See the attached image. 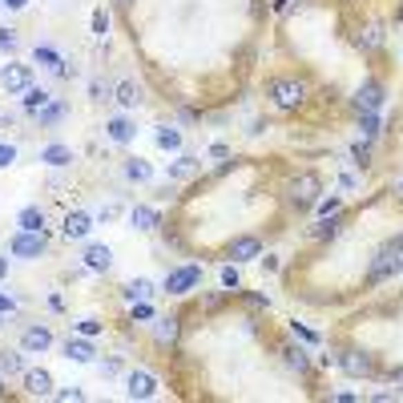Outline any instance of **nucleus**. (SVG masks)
<instances>
[{"instance_id":"f257e3e1","label":"nucleus","mask_w":403,"mask_h":403,"mask_svg":"<svg viewBox=\"0 0 403 403\" xmlns=\"http://www.w3.org/2000/svg\"><path fill=\"white\" fill-rule=\"evenodd\" d=\"M266 97H270L279 109H299V105H307V85H303L299 77H274V81L266 85Z\"/></svg>"},{"instance_id":"f03ea898","label":"nucleus","mask_w":403,"mask_h":403,"mask_svg":"<svg viewBox=\"0 0 403 403\" xmlns=\"http://www.w3.org/2000/svg\"><path fill=\"white\" fill-rule=\"evenodd\" d=\"M400 270H403V254L395 250V246H391V242H387V246H383L379 254L371 259V266H367V286H379V283H387V279H395Z\"/></svg>"},{"instance_id":"7ed1b4c3","label":"nucleus","mask_w":403,"mask_h":403,"mask_svg":"<svg viewBox=\"0 0 403 403\" xmlns=\"http://www.w3.org/2000/svg\"><path fill=\"white\" fill-rule=\"evenodd\" d=\"M45 234H32V230H17V234L8 238V254L21 262H37L41 254H45Z\"/></svg>"},{"instance_id":"20e7f679","label":"nucleus","mask_w":403,"mask_h":403,"mask_svg":"<svg viewBox=\"0 0 403 403\" xmlns=\"http://www.w3.org/2000/svg\"><path fill=\"white\" fill-rule=\"evenodd\" d=\"M290 206H299V210H307V206H315L319 202V194H323V182H319V174H299L294 182H290Z\"/></svg>"},{"instance_id":"39448f33","label":"nucleus","mask_w":403,"mask_h":403,"mask_svg":"<svg viewBox=\"0 0 403 403\" xmlns=\"http://www.w3.org/2000/svg\"><path fill=\"white\" fill-rule=\"evenodd\" d=\"M202 286V266L198 262H186V266H178V270H169L166 274V294H190V290H198Z\"/></svg>"},{"instance_id":"423d86ee","label":"nucleus","mask_w":403,"mask_h":403,"mask_svg":"<svg viewBox=\"0 0 403 403\" xmlns=\"http://www.w3.org/2000/svg\"><path fill=\"white\" fill-rule=\"evenodd\" d=\"M0 85H4L8 93H24V89L32 85V65H21V61L0 65Z\"/></svg>"},{"instance_id":"0eeeda50","label":"nucleus","mask_w":403,"mask_h":403,"mask_svg":"<svg viewBox=\"0 0 403 403\" xmlns=\"http://www.w3.org/2000/svg\"><path fill=\"white\" fill-rule=\"evenodd\" d=\"M125 395H129V400H153V395H158V375L145 371V367L129 371V379H125Z\"/></svg>"},{"instance_id":"6e6552de","label":"nucleus","mask_w":403,"mask_h":403,"mask_svg":"<svg viewBox=\"0 0 403 403\" xmlns=\"http://www.w3.org/2000/svg\"><path fill=\"white\" fill-rule=\"evenodd\" d=\"M335 363H339L351 379H363V375H371V371H375V359L367 355V351H355V347H351V351H343V355H335Z\"/></svg>"},{"instance_id":"1a4fd4ad","label":"nucleus","mask_w":403,"mask_h":403,"mask_svg":"<svg viewBox=\"0 0 403 403\" xmlns=\"http://www.w3.org/2000/svg\"><path fill=\"white\" fill-rule=\"evenodd\" d=\"M387 101V89H383L379 81H363L355 89V109L359 113H379V105Z\"/></svg>"},{"instance_id":"9d476101","label":"nucleus","mask_w":403,"mask_h":403,"mask_svg":"<svg viewBox=\"0 0 403 403\" xmlns=\"http://www.w3.org/2000/svg\"><path fill=\"white\" fill-rule=\"evenodd\" d=\"M226 254L230 262H254L262 259V242L254 234H242V238H230V246H226Z\"/></svg>"},{"instance_id":"9b49d317","label":"nucleus","mask_w":403,"mask_h":403,"mask_svg":"<svg viewBox=\"0 0 403 403\" xmlns=\"http://www.w3.org/2000/svg\"><path fill=\"white\" fill-rule=\"evenodd\" d=\"M32 61H37L41 69L57 73V77H69V61H65V57H61L53 45H37V48H32Z\"/></svg>"},{"instance_id":"f8f14e48","label":"nucleus","mask_w":403,"mask_h":403,"mask_svg":"<svg viewBox=\"0 0 403 403\" xmlns=\"http://www.w3.org/2000/svg\"><path fill=\"white\" fill-rule=\"evenodd\" d=\"M21 347L28 351V355H45L48 347H53V331L48 327H24V335H21Z\"/></svg>"},{"instance_id":"ddd939ff","label":"nucleus","mask_w":403,"mask_h":403,"mask_svg":"<svg viewBox=\"0 0 403 403\" xmlns=\"http://www.w3.org/2000/svg\"><path fill=\"white\" fill-rule=\"evenodd\" d=\"M24 391H28L32 400H45V395H53V375H48L45 367H41V371H24Z\"/></svg>"},{"instance_id":"4468645a","label":"nucleus","mask_w":403,"mask_h":403,"mask_svg":"<svg viewBox=\"0 0 403 403\" xmlns=\"http://www.w3.org/2000/svg\"><path fill=\"white\" fill-rule=\"evenodd\" d=\"M81 259H85V266H89V270L105 274V270L113 266V250H109V246H101V242H93V246H85V254H81Z\"/></svg>"},{"instance_id":"2eb2a0df","label":"nucleus","mask_w":403,"mask_h":403,"mask_svg":"<svg viewBox=\"0 0 403 403\" xmlns=\"http://www.w3.org/2000/svg\"><path fill=\"white\" fill-rule=\"evenodd\" d=\"M61 230H65V238H85L89 230H93V218L85 210H69L65 214V222H61Z\"/></svg>"},{"instance_id":"dca6fc26","label":"nucleus","mask_w":403,"mask_h":403,"mask_svg":"<svg viewBox=\"0 0 403 403\" xmlns=\"http://www.w3.org/2000/svg\"><path fill=\"white\" fill-rule=\"evenodd\" d=\"M45 226H48V218L41 206H24L21 214H17V230H32V234H45Z\"/></svg>"},{"instance_id":"f3484780","label":"nucleus","mask_w":403,"mask_h":403,"mask_svg":"<svg viewBox=\"0 0 403 403\" xmlns=\"http://www.w3.org/2000/svg\"><path fill=\"white\" fill-rule=\"evenodd\" d=\"M41 162H45V166H53V169H65V166H73L77 158H73L69 145L53 142V145H45V149H41Z\"/></svg>"},{"instance_id":"a211bd4d","label":"nucleus","mask_w":403,"mask_h":403,"mask_svg":"<svg viewBox=\"0 0 403 403\" xmlns=\"http://www.w3.org/2000/svg\"><path fill=\"white\" fill-rule=\"evenodd\" d=\"M105 133H109V142H118V145H129L133 138H138V125L129 118H113L109 125H105Z\"/></svg>"},{"instance_id":"6ab92c4d","label":"nucleus","mask_w":403,"mask_h":403,"mask_svg":"<svg viewBox=\"0 0 403 403\" xmlns=\"http://www.w3.org/2000/svg\"><path fill=\"white\" fill-rule=\"evenodd\" d=\"M65 359H73V363H93L97 351H93V343L81 335V339H65Z\"/></svg>"},{"instance_id":"aec40b11","label":"nucleus","mask_w":403,"mask_h":403,"mask_svg":"<svg viewBox=\"0 0 403 403\" xmlns=\"http://www.w3.org/2000/svg\"><path fill=\"white\" fill-rule=\"evenodd\" d=\"M65 113H69V105H65V101H57V97H53V101H48L45 109H37V113H32V118H37V125H41V129H48V125H57V121L65 118Z\"/></svg>"},{"instance_id":"412c9836","label":"nucleus","mask_w":403,"mask_h":403,"mask_svg":"<svg viewBox=\"0 0 403 403\" xmlns=\"http://www.w3.org/2000/svg\"><path fill=\"white\" fill-rule=\"evenodd\" d=\"M129 222H133L138 230H158V226H162V214L153 210V206H133V210H129Z\"/></svg>"},{"instance_id":"4be33fe9","label":"nucleus","mask_w":403,"mask_h":403,"mask_svg":"<svg viewBox=\"0 0 403 403\" xmlns=\"http://www.w3.org/2000/svg\"><path fill=\"white\" fill-rule=\"evenodd\" d=\"M24 355H28V351H0V375H4V379H12V375H24Z\"/></svg>"},{"instance_id":"5701e85b","label":"nucleus","mask_w":403,"mask_h":403,"mask_svg":"<svg viewBox=\"0 0 403 403\" xmlns=\"http://www.w3.org/2000/svg\"><path fill=\"white\" fill-rule=\"evenodd\" d=\"M48 101H53V93H48V89H41V85H28V89H24V93H21V105H24V109H28V113H37V109H45Z\"/></svg>"},{"instance_id":"b1692460","label":"nucleus","mask_w":403,"mask_h":403,"mask_svg":"<svg viewBox=\"0 0 403 403\" xmlns=\"http://www.w3.org/2000/svg\"><path fill=\"white\" fill-rule=\"evenodd\" d=\"M125 178L129 182H149L153 178V166L145 158H125Z\"/></svg>"},{"instance_id":"393cba45","label":"nucleus","mask_w":403,"mask_h":403,"mask_svg":"<svg viewBox=\"0 0 403 403\" xmlns=\"http://www.w3.org/2000/svg\"><path fill=\"white\" fill-rule=\"evenodd\" d=\"M339 214H331V218H319V226H310V238L315 242H327V238H339Z\"/></svg>"},{"instance_id":"a878e982","label":"nucleus","mask_w":403,"mask_h":403,"mask_svg":"<svg viewBox=\"0 0 403 403\" xmlns=\"http://www.w3.org/2000/svg\"><path fill=\"white\" fill-rule=\"evenodd\" d=\"M121 294H125V303H142V299L153 294V283H149V279H133V283H125Z\"/></svg>"},{"instance_id":"bb28decb","label":"nucleus","mask_w":403,"mask_h":403,"mask_svg":"<svg viewBox=\"0 0 403 403\" xmlns=\"http://www.w3.org/2000/svg\"><path fill=\"white\" fill-rule=\"evenodd\" d=\"M153 138H158V145H162L166 153H178V149H182V133H178L174 125H158V133H153Z\"/></svg>"},{"instance_id":"cd10ccee","label":"nucleus","mask_w":403,"mask_h":403,"mask_svg":"<svg viewBox=\"0 0 403 403\" xmlns=\"http://www.w3.org/2000/svg\"><path fill=\"white\" fill-rule=\"evenodd\" d=\"M379 129H383L379 113H359V138H363V142H371V138H379Z\"/></svg>"},{"instance_id":"c85d7f7f","label":"nucleus","mask_w":403,"mask_h":403,"mask_svg":"<svg viewBox=\"0 0 403 403\" xmlns=\"http://www.w3.org/2000/svg\"><path fill=\"white\" fill-rule=\"evenodd\" d=\"M118 101L125 105V109H138V105H142V93H138V85H133V81H121V85H118Z\"/></svg>"},{"instance_id":"c756f323","label":"nucleus","mask_w":403,"mask_h":403,"mask_svg":"<svg viewBox=\"0 0 403 403\" xmlns=\"http://www.w3.org/2000/svg\"><path fill=\"white\" fill-rule=\"evenodd\" d=\"M153 339H158L162 347H166V343H174V339H178V319H162V323L153 327Z\"/></svg>"},{"instance_id":"7c9ffc66","label":"nucleus","mask_w":403,"mask_h":403,"mask_svg":"<svg viewBox=\"0 0 403 403\" xmlns=\"http://www.w3.org/2000/svg\"><path fill=\"white\" fill-rule=\"evenodd\" d=\"M283 355H286V367H294V371H307L310 367V359L303 347H283Z\"/></svg>"},{"instance_id":"2f4dec72","label":"nucleus","mask_w":403,"mask_h":403,"mask_svg":"<svg viewBox=\"0 0 403 403\" xmlns=\"http://www.w3.org/2000/svg\"><path fill=\"white\" fill-rule=\"evenodd\" d=\"M89 24H93V37H97V41H105V37H109V24H113V21H109V12H105V8H93V21H89Z\"/></svg>"},{"instance_id":"473e14b6","label":"nucleus","mask_w":403,"mask_h":403,"mask_svg":"<svg viewBox=\"0 0 403 403\" xmlns=\"http://www.w3.org/2000/svg\"><path fill=\"white\" fill-rule=\"evenodd\" d=\"M194 169H198V162H194V158H178V162H174V166L166 169V174L174 178V182H178V178H190Z\"/></svg>"},{"instance_id":"72a5a7b5","label":"nucleus","mask_w":403,"mask_h":403,"mask_svg":"<svg viewBox=\"0 0 403 403\" xmlns=\"http://www.w3.org/2000/svg\"><path fill=\"white\" fill-rule=\"evenodd\" d=\"M290 335H294L299 343H307V347H319V343H323V339L310 331V327H303V323H290Z\"/></svg>"},{"instance_id":"f704fd0d","label":"nucleus","mask_w":403,"mask_h":403,"mask_svg":"<svg viewBox=\"0 0 403 403\" xmlns=\"http://www.w3.org/2000/svg\"><path fill=\"white\" fill-rule=\"evenodd\" d=\"M222 286H226V290H242V274H238V262L222 266Z\"/></svg>"},{"instance_id":"c9c22d12","label":"nucleus","mask_w":403,"mask_h":403,"mask_svg":"<svg viewBox=\"0 0 403 403\" xmlns=\"http://www.w3.org/2000/svg\"><path fill=\"white\" fill-rule=\"evenodd\" d=\"M17 48H21V41H17V32H12V28H0V53H4V57H12Z\"/></svg>"},{"instance_id":"e433bc0d","label":"nucleus","mask_w":403,"mask_h":403,"mask_svg":"<svg viewBox=\"0 0 403 403\" xmlns=\"http://www.w3.org/2000/svg\"><path fill=\"white\" fill-rule=\"evenodd\" d=\"M129 319H133V323H149V319H153V307H149V303H129Z\"/></svg>"},{"instance_id":"4c0bfd02","label":"nucleus","mask_w":403,"mask_h":403,"mask_svg":"<svg viewBox=\"0 0 403 403\" xmlns=\"http://www.w3.org/2000/svg\"><path fill=\"white\" fill-rule=\"evenodd\" d=\"M359 45H363V48H379L383 45V28H379V24H371V28L359 37Z\"/></svg>"},{"instance_id":"58836bf2","label":"nucleus","mask_w":403,"mask_h":403,"mask_svg":"<svg viewBox=\"0 0 403 403\" xmlns=\"http://www.w3.org/2000/svg\"><path fill=\"white\" fill-rule=\"evenodd\" d=\"M351 158H355V166L363 169L367 162H371V142H355V149H351Z\"/></svg>"},{"instance_id":"ea45409f","label":"nucleus","mask_w":403,"mask_h":403,"mask_svg":"<svg viewBox=\"0 0 403 403\" xmlns=\"http://www.w3.org/2000/svg\"><path fill=\"white\" fill-rule=\"evenodd\" d=\"M77 331L85 335V339H97V335L105 331V327H101V323H97V319H81V323H77Z\"/></svg>"},{"instance_id":"a19ab883","label":"nucleus","mask_w":403,"mask_h":403,"mask_svg":"<svg viewBox=\"0 0 403 403\" xmlns=\"http://www.w3.org/2000/svg\"><path fill=\"white\" fill-rule=\"evenodd\" d=\"M12 162H17V145H12V142H0V169H8Z\"/></svg>"},{"instance_id":"79ce46f5","label":"nucleus","mask_w":403,"mask_h":403,"mask_svg":"<svg viewBox=\"0 0 403 403\" xmlns=\"http://www.w3.org/2000/svg\"><path fill=\"white\" fill-rule=\"evenodd\" d=\"M343 210V198H323V202H319V214H323V218H331V214H339Z\"/></svg>"},{"instance_id":"37998d69","label":"nucleus","mask_w":403,"mask_h":403,"mask_svg":"<svg viewBox=\"0 0 403 403\" xmlns=\"http://www.w3.org/2000/svg\"><path fill=\"white\" fill-rule=\"evenodd\" d=\"M53 395H57V400H61V403H73V400H85V391H81V387H61V391H53Z\"/></svg>"},{"instance_id":"c03bdc74","label":"nucleus","mask_w":403,"mask_h":403,"mask_svg":"<svg viewBox=\"0 0 403 403\" xmlns=\"http://www.w3.org/2000/svg\"><path fill=\"white\" fill-rule=\"evenodd\" d=\"M17 310V299L12 294H0V315H12Z\"/></svg>"},{"instance_id":"a18cd8bd","label":"nucleus","mask_w":403,"mask_h":403,"mask_svg":"<svg viewBox=\"0 0 403 403\" xmlns=\"http://www.w3.org/2000/svg\"><path fill=\"white\" fill-rule=\"evenodd\" d=\"M121 371V363L118 359H109V363H101V375H105V379H109V375H118Z\"/></svg>"},{"instance_id":"49530a36","label":"nucleus","mask_w":403,"mask_h":403,"mask_svg":"<svg viewBox=\"0 0 403 403\" xmlns=\"http://www.w3.org/2000/svg\"><path fill=\"white\" fill-rule=\"evenodd\" d=\"M89 93H93V101H109V89H105V85H97V81L89 85Z\"/></svg>"},{"instance_id":"de8ad7c7","label":"nucleus","mask_w":403,"mask_h":403,"mask_svg":"<svg viewBox=\"0 0 403 403\" xmlns=\"http://www.w3.org/2000/svg\"><path fill=\"white\" fill-rule=\"evenodd\" d=\"M97 218H101V222H113V218H118V202H109V206L97 214Z\"/></svg>"},{"instance_id":"09e8293b","label":"nucleus","mask_w":403,"mask_h":403,"mask_svg":"<svg viewBox=\"0 0 403 403\" xmlns=\"http://www.w3.org/2000/svg\"><path fill=\"white\" fill-rule=\"evenodd\" d=\"M202 307H206V310H218V307H222V294H206V299H202Z\"/></svg>"},{"instance_id":"8fccbe9b","label":"nucleus","mask_w":403,"mask_h":403,"mask_svg":"<svg viewBox=\"0 0 403 403\" xmlns=\"http://www.w3.org/2000/svg\"><path fill=\"white\" fill-rule=\"evenodd\" d=\"M246 303H250V307H270V299H266V294H246Z\"/></svg>"},{"instance_id":"3c124183","label":"nucleus","mask_w":403,"mask_h":403,"mask_svg":"<svg viewBox=\"0 0 403 403\" xmlns=\"http://www.w3.org/2000/svg\"><path fill=\"white\" fill-rule=\"evenodd\" d=\"M109 4H113V8H121V12H129V8H133V0H109Z\"/></svg>"},{"instance_id":"603ef678","label":"nucleus","mask_w":403,"mask_h":403,"mask_svg":"<svg viewBox=\"0 0 403 403\" xmlns=\"http://www.w3.org/2000/svg\"><path fill=\"white\" fill-rule=\"evenodd\" d=\"M0 4H4V8H12V12H17V8H24V4H28V0H0Z\"/></svg>"},{"instance_id":"864d4df0","label":"nucleus","mask_w":403,"mask_h":403,"mask_svg":"<svg viewBox=\"0 0 403 403\" xmlns=\"http://www.w3.org/2000/svg\"><path fill=\"white\" fill-rule=\"evenodd\" d=\"M8 279V259H0V283Z\"/></svg>"},{"instance_id":"5fc2aeb1","label":"nucleus","mask_w":403,"mask_h":403,"mask_svg":"<svg viewBox=\"0 0 403 403\" xmlns=\"http://www.w3.org/2000/svg\"><path fill=\"white\" fill-rule=\"evenodd\" d=\"M391 246H395V250H400V254H403V234H400V238H395V242H391Z\"/></svg>"},{"instance_id":"6e6d98bb","label":"nucleus","mask_w":403,"mask_h":403,"mask_svg":"<svg viewBox=\"0 0 403 403\" xmlns=\"http://www.w3.org/2000/svg\"><path fill=\"white\" fill-rule=\"evenodd\" d=\"M4 395H8V387H4V375H0V400H4Z\"/></svg>"},{"instance_id":"4d7b16f0","label":"nucleus","mask_w":403,"mask_h":403,"mask_svg":"<svg viewBox=\"0 0 403 403\" xmlns=\"http://www.w3.org/2000/svg\"><path fill=\"white\" fill-rule=\"evenodd\" d=\"M0 327H4V315H0Z\"/></svg>"},{"instance_id":"13d9d810","label":"nucleus","mask_w":403,"mask_h":403,"mask_svg":"<svg viewBox=\"0 0 403 403\" xmlns=\"http://www.w3.org/2000/svg\"><path fill=\"white\" fill-rule=\"evenodd\" d=\"M0 12H4V4H0Z\"/></svg>"},{"instance_id":"bf43d9fd","label":"nucleus","mask_w":403,"mask_h":403,"mask_svg":"<svg viewBox=\"0 0 403 403\" xmlns=\"http://www.w3.org/2000/svg\"><path fill=\"white\" fill-rule=\"evenodd\" d=\"M400 190H403V186H400Z\"/></svg>"}]
</instances>
